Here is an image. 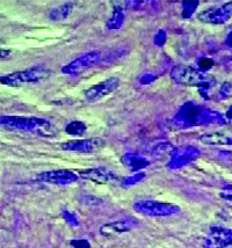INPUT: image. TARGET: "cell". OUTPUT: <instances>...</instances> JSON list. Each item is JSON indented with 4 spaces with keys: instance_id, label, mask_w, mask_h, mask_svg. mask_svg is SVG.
Wrapping results in <instances>:
<instances>
[{
    "instance_id": "1",
    "label": "cell",
    "mask_w": 232,
    "mask_h": 248,
    "mask_svg": "<svg viewBox=\"0 0 232 248\" xmlns=\"http://www.w3.org/2000/svg\"><path fill=\"white\" fill-rule=\"evenodd\" d=\"M173 124L178 128H194V126H205L211 124L227 125L229 121L225 115L214 109L198 105L194 102H185L173 117Z\"/></svg>"
},
{
    "instance_id": "2",
    "label": "cell",
    "mask_w": 232,
    "mask_h": 248,
    "mask_svg": "<svg viewBox=\"0 0 232 248\" xmlns=\"http://www.w3.org/2000/svg\"><path fill=\"white\" fill-rule=\"evenodd\" d=\"M0 124L7 129L31 132L45 138H54L58 129L48 120L35 116H5L0 117Z\"/></svg>"
},
{
    "instance_id": "3",
    "label": "cell",
    "mask_w": 232,
    "mask_h": 248,
    "mask_svg": "<svg viewBox=\"0 0 232 248\" xmlns=\"http://www.w3.org/2000/svg\"><path fill=\"white\" fill-rule=\"evenodd\" d=\"M170 77L175 84L186 87H199L200 90L208 91L216 85L214 77L201 72L198 67L190 65H174L170 72Z\"/></svg>"
},
{
    "instance_id": "4",
    "label": "cell",
    "mask_w": 232,
    "mask_h": 248,
    "mask_svg": "<svg viewBox=\"0 0 232 248\" xmlns=\"http://www.w3.org/2000/svg\"><path fill=\"white\" fill-rule=\"evenodd\" d=\"M52 72L43 66H34L22 71L8 73L0 78V82L11 87H19L25 84H37L50 78Z\"/></svg>"
},
{
    "instance_id": "5",
    "label": "cell",
    "mask_w": 232,
    "mask_h": 248,
    "mask_svg": "<svg viewBox=\"0 0 232 248\" xmlns=\"http://www.w3.org/2000/svg\"><path fill=\"white\" fill-rule=\"evenodd\" d=\"M134 210L146 217H170L178 214L180 208L172 203L143 200L134 203Z\"/></svg>"
},
{
    "instance_id": "6",
    "label": "cell",
    "mask_w": 232,
    "mask_h": 248,
    "mask_svg": "<svg viewBox=\"0 0 232 248\" xmlns=\"http://www.w3.org/2000/svg\"><path fill=\"white\" fill-rule=\"evenodd\" d=\"M101 60V54L96 50L85 52V54L78 56L77 58L64 65L62 67V72L67 76H79L85 71L92 69L95 64H98Z\"/></svg>"
},
{
    "instance_id": "7",
    "label": "cell",
    "mask_w": 232,
    "mask_h": 248,
    "mask_svg": "<svg viewBox=\"0 0 232 248\" xmlns=\"http://www.w3.org/2000/svg\"><path fill=\"white\" fill-rule=\"evenodd\" d=\"M201 152L196 146L193 145H183L174 147L172 155H170V160L167 162V167L171 170H180L190 162L195 161L199 158Z\"/></svg>"
},
{
    "instance_id": "8",
    "label": "cell",
    "mask_w": 232,
    "mask_h": 248,
    "mask_svg": "<svg viewBox=\"0 0 232 248\" xmlns=\"http://www.w3.org/2000/svg\"><path fill=\"white\" fill-rule=\"evenodd\" d=\"M232 17V1L223 4L221 6L207 8L199 13L198 19L204 23L211 25H222L228 22Z\"/></svg>"
},
{
    "instance_id": "9",
    "label": "cell",
    "mask_w": 232,
    "mask_h": 248,
    "mask_svg": "<svg viewBox=\"0 0 232 248\" xmlns=\"http://www.w3.org/2000/svg\"><path fill=\"white\" fill-rule=\"evenodd\" d=\"M232 246V230L213 226L203 240L204 248H225Z\"/></svg>"
},
{
    "instance_id": "10",
    "label": "cell",
    "mask_w": 232,
    "mask_h": 248,
    "mask_svg": "<svg viewBox=\"0 0 232 248\" xmlns=\"http://www.w3.org/2000/svg\"><path fill=\"white\" fill-rule=\"evenodd\" d=\"M120 86V79L116 77H111V78L106 79V80L99 82V84L94 85L87 91H85L84 95L85 99L89 102H95L101 100L102 97L109 95L114 91L117 90Z\"/></svg>"
},
{
    "instance_id": "11",
    "label": "cell",
    "mask_w": 232,
    "mask_h": 248,
    "mask_svg": "<svg viewBox=\"0 0 232 248\" xmlns=\"http://www.w3.org/2000/svg\"><path fill=\"white\" fill-rule=\"evenodd\" d=\"M79 178L78 174L69 170H56L43 172L37 175V180L46 184L58 185V186H66L77 182Z\"/></svg>"
},
{
    "instance_id": "12",
    "label": "cell",
    "mask_w": 232,
    "mask_h": 248,
    "mask_svg": "<svg viewBox=\"0 0 232 248\" xmlns=\"http://www.w3.org/2000/svg\"><path fill=\"white\" fill-rule=\"evenodd\" d=\"M136 225V219L127 217L123 218V219L104 224V225L99 229V232L102 237H113V235L122 234V233H127L129 231H131Z\"/></svg>"
},
{
    "instance_id": "13",
    "label": "cell",
    "mask_w": 232,
    "mask_h": 248,
    "mask_svg": "<svg viewBox=\"0 0 232 248\" xmlns=\"http://www.w3.org/2000/svg\"><path fill=\"white\" fill-rule=\"evenodd\" d=\"M78 175L80 179L89 180V181L95 182V184H100V185L109 184V182L115 181L117 179L115 174L105 167L87 168V170H80V172L78 173Z\"/></svg>"
},
{
    "instance_id": "14",
    "label": "cell",
    "mask_w": 232,
    "mask_h": 248,
    "mask_svg": "<svg viewBox=\"0 0 232 248\" xmlns=\"http://www.w3.org/2000/svg\"><path fill=\"white\" fill-rule=\"evenodd\" d=\"M102 146V141L96 138H91V140H70L65 141L61 145L62 150L70 152H79V153H92Z\"/></svg>"
},
{
    "instance_id": "15",
    "label": "cell",
    "mask_w": 232,
    "mask_h": 248,
    "mask_svg": "<svg viewBox=\"0 0 232 248\" xmlns=\"http://www.w3.org/2000/svg\"><path fill=\"white\" fill-rule=\"evenodd\" d=\"M121 161L125 167H128L133 172H139V170H144V168H146L150 165L148 159L144 158L143 155H139V153L134 152L124 153L121 156Z\"/></svg>"
},
{
    "instance_id": "16",
    "label": "cell",
    "mask_w": 232,
    "mask_h": 248,
    "mask_svg": "<svg viewBox=\"0 0 232 248\" xmlns=\"http://www.w3.org/2000/svg\"><path fill=\"white\" fill-rule=\"evenodd\" d=\"M200 141L210 146H229L232 145V136L224 132H211L200 136Z\"/></svg>"
},
{
    "instance_id": "17",
    "label": "cell",
    "mask_w": 232,
    "mask_h": 248,
    "mask_svg": "<svg viewBox=\"0 0 232 248\" xmlns=\"http://www.w3.org/2000/svg\"><path fill=\"white\" fill-rule=\"evenodd\" d=\"M123 22H124V12H123V8L121 6L116 5L113 13L109 16V19L107 20L106 28L108 31H119L122 27Z\"/></svg>"
},
{
    "instance_id": "18",
    "label": "cell",
    "mask_w": 232,
    "mask_h": 248,
    "mask_svg": "<svg viewBox=\"0 0 232 248\" xmlns=\"http://www.w3.org/2000/svg\"><path fill=\"white\" fill-rule=\"evenodd\" d=\"M73 4L72 2H65V4L58 6V7L52 8L49 12V17L52 21H63L69 17L70 14L72 13Z\"/></svg>"
},
{
    "instance_id": "19",
    "label": "cell",
    "mask_w": 232,
    "mask_h": 248,
    "mask_svg": "<svg viewBox=\"0 0 232 248\" xmlns=\"http://www.w3.org/2000/svg\"><path fill=\"white\" fill-rule=\"evenodd\" d=\"M65 132L71 136H81L87 130V125L81 121H71L65 125Z\"/></svg>"
},
{
    "instance_id": "20",
    "label": "cell",
    "mask_w": 232,
    "mask_h": 248,
    "mask_svg": "<svg viewBox=\"0 0 232 248\" xmlns=\"http://www.w3.org/2000/svg\"><path fill=\"white\" fill-rule=\"evenodd\" d=\"M200 2L198 0H189V1H183L181 4V7H183V11H181V16L184 17L185 20L190 19L193 16V14L195 13L196 8L199 7Z\"/></svg>"
},
{
    "instance_id": "21",
    "label": "cell",
    "mask_w": 232,
    "mask_h": 248,
    "mask_svg": "<svg viewBox=\"0 0 232 248\" xmlns=\"http://www.w3.org/2000/svg\"><path fill=\"white\" fill-rule=\"evenodd\" d=\"M144 178H145V173L139 172V173L134 174V175H130V176H127V178H124L122 180L121 184L123 187H130V186L139 184L140 181H143Z\"/></svg>"
},
{
    "instance_id": "22",
    "label": "cell",
    "mask_w": 232,
    "mask_h": 248,
    "mask_svg": "<svg viewBox=\"0 0 232 248\" xmlns=\"http://www.w3.org/2000/svg\"><path fill=\"white\" fill-rule=\"evenodd\" d=\"M173 150H174V147L172 145H170L169 143H161L159 145H157L154 149V151H152V155H155V156H164L166 155H172Z\"/></svg>"
},
{
    "instance_id": "23",
    "label": "cell",
    "mask_w": 232,
    "mask_h": 248,
    "mask_svg": "<svg viewBox=\"0 0 232 248\" xmlns=\"http://www.w3.org/2000/svg\"><path fill=\"white\" fill-rule=\"evenodd\" d=\"M196 64H198V69L201 71V72L205 73L207 71H209L211 67L215 65V62H214L213 58L210 57H200L198 62H196Z\"/></svg>"
},
{
    "instance_id": "24",
    "label": "cell",
    "mask_w": 232,
    "mask_h": 248,
    "mask_svg": "<svg viewBox=\"0 0 232 248\" xmlns=\"http://www.w3.org/2000/svg\"><path fill=\"white\" fill-rule=\"evenodd\" d=\"M62 216H63L64 220H65L70 226H72V227H78L79 226L78 217L76 216L73 212L69 211V210H63V211H62Z\"/></svg>"
},
{
    "instance_id": "25",
    "label": "cell",
    "mask_w": 232,
    "mask_h": 248,
    "mask_svg": "<svg viewBox=\"0 0 232 248\" xmlns=\"http://www.w3.org/2000/svg\"><path fill=\"white\" fill-rule=\"evenodd\" d=\"M166 38H167V34L164 29H159L157 32L155 34L154 36V43L155 46H163L164 44L166 43Z\"/></svg>"
},
{
    "instance_id": "26",
    "label": "cell",
    "mask_w": 232,
    "mask_h": 248,
    "mask_svg": "<svg viewBox=\"0 0 232 248\" xmlns=\"http://www.w3.org/2000/svg\"><path fill=\"white\" fill-rule=\"evenodd\" d=\"M230 94H231V84L230 82H224V84L221 86V88H219L217 96H218L219 100H224V99H228V97L230 96Z\"/></svg>"
},
{
    "instance_id": "27",
    "label": "cell",
    "mask_w": 232,
    "mask_h": 248,
    "mask_svg": "<svg viewBox=\"0 0 232 248\" xmlns=\"http://www.w3.org/2000/svg\"><path fill=\"white\" fill-rule=\"evenodd\" d=\"M219 196L228 202H232V185L223 186Z\"/></svg>"
},
{
    "instance_id": "28",
    "label": "cell",
    "mask_w": 232,
    "mask_h": 248,
    "mask_svg": "<svg viewBox=\"0 0 232 248\" xmlns=\"http://www.w3.org/2000/svg\"><path fill=\"white\" fill-rule=\"evenodd\" d=\"M71 246L73 248H91V244L86 239H76V240H71Z\"/></svg>"
},
{
    "instance_id": "29",
    "label": "cell",
    "mask_w": 232,
    "mask_h": 248,
    "mask_svg": "<svg viewBox=\"0 0 232 248\" xmlns=\"http://www.w3.org/2000/svg\"><path fill=\"white\" fill-rule=\"evenodd\" d=\"M155 79V77L154 75H151V73H145V75L139 77V82L140 85H149L151 84V82H154Z\"/></svg>"
},
{
    "instance_id": "30",
    "label": "cell",
    "mask_w": 232,
    "mask_h": 248,
    "mask_svg": "<svg viewBox=\"0 0 232 248\" xmlns=\"http://www.w3.org/2000/svg\"><path fill=\"white\" fill-rule=\"evenodd\" d=\"M225 44H227L229 48H232V31L228 34L227 40H225Z\"/></svg>"
},
{
    "instance_id": "31",
    "label": "cell",
    "mask_w": 232,
    "mask_h": 248,
    "mask_svg": "<svg viewBox=\"0 0 232 248\" xmlns=\"http://www.w3.org/2000/svg\"><path fill=\"white\" fill-rule=\"evenodd\" d=\"M224 115H225V117H227V119H228L229 122H231V121H232V106H230V107H229V109L227 110V113H225Z\"/></svg>"
},
{
    "instance_id": "32",
    "label": "cell",
    "mask_w": 232,
    "mask_h": 248,
    "mask_svg": "<svg viewBox=\"0 0 232 248\" xmlns=\"http://www.w3.org/2000/svg\"><path fill=\"white\" fill-rule=\"evenodd\" d=\"M10 54H11L10 50H4V49H2L1 50V58H2V60H4V58H7V56L10 55Z\"/></svg>"
},
{
    "instance_id": "33",
    "label": "cell",
    "mask_w": 232,
    "mask_h": 248,
    "mask_svg": "<svg viewBox=\"0 0 232 248\" xmlns=\"http://www.w3.org/2000/svg\"><path fill=\"white\" fill-rule=\"evenodd\" d=\"M231 61H232V56H231Z\"/></svg>"
}]
</instances>
